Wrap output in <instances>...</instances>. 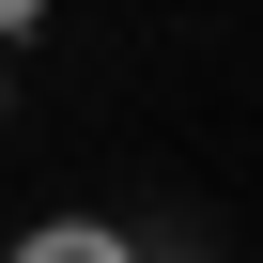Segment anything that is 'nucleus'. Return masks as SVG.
Here are the masks:
<instances>
[{
    "instance_id": "1",
    "label": "nucleus",
    "mask_w": 263,
    "mask_h": 263,
    "mask_svg": "<svg viewBox=\"0 0 263 263\" xmlns=\"http://www.w3.org/2000/svg\"><path fill=\"white\" fill-rule=\"evenodd\" d=\"M0 263H140V248H124L108 217H31V232L0 248Z\"/></svg>"
},
{
    "instance_id": "2",
    "label": "nucleus",
    "mask_w": 263,
    "mask_h": 263,
    "mask_svg": "<svg viewBox=\"0 0 263 263\" xmlns=\"http://www.w3.org/2000/svg\"><path fill=\"white\" fill-rule=\"evenodd\" d=\"M31 16H47V0H0V47H16V31H31Z\"/></svg>"
},
{
    "instance_id": "3",
    "label": "nucleus",
    "mask_w": 263,
    "mask_h": 263,
    "mask_svg": "<svg viewBox=\"0 0 263 263\" xmlns=\"http://www.w3.org/2000/svg\"><path fill=\"white\" fill-rule=\"evenodd\" d=\"M0 108H16V78H0Z\"/></svg>"
}]
</instances>
